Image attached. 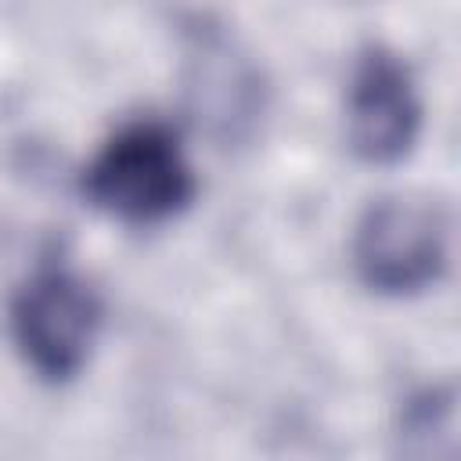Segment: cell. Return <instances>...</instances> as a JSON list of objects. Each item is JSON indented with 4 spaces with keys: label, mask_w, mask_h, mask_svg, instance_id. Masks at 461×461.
I'll use <instances>...</instances> for the list:
<instances>
[{
    "label": "cell",
    "mask_w": 461,
    "mask_h": 461,
    "mask_svg": "<svg viewBox=\"0 0 461 461\" xmlns=\"http://www.w3.org/2000/svg\"><path fill=\"white\" fill-rule=\"evenodd\" d=\"M83 198L133 227L166 223L198 194V176L180 137L158 119H137L115 130L79 173Z\"/></svg>",
    "instance_id": "obj_1"
},
{
    "label": "cell",
    "mask_w": 461,
    "mask_h": 461,
    "mask_svg": "<svg viewBox=\"0 0 461 461\" xmlns=\"http://www.w3.org/2000/svg\"><path fill=\"white\" fill-rule=\"evenodd\" d=\"M357 277L378 295H414L436 285L450 263V212L425 194H389L353 227Z\"/></svg>",
    "instance_id": "obj_2"
},
{
    "label": "cell",
    "mask_w": 461,
    "mask_h": 461,
    "mask_svg": "<svg viewBox=\"0 0 461 461\" xmlns=\"http://www.w3.org/2000/svg\"><path fill=\"white\" fill-rule=\"evenodd\" d=\"M104 306L97 288L68 267H40L11 299V339L47 382L76 378L97 342Z\"/></svg>",
    "instance_id": "obj_3"
},
{
    "label": "cell",
    "mask_w": 461,
    "mask_h": 461,
    "mask_svg": "<svg viewBox=\"0 0 461 461\" xmlns=\"http://www.w3.org/2000/svg\"><path fill=\"white\" fill-rule=\"evenodd\" d=\"M421 133V94L411 65L385 43H367L346 86V140L375 166L400 162Z\"/></svg>",
    "instance_id": "obj_4"
},
{
    "label": "cell",
    "mask_w": 461,
    "mask_h": 461,
    "mask_svg": "<svg viewBox=\"0 0 461 461\" xmlns=\"http://www.w3.org/2000/svg\"><path fill=\"white\" fill-rule=\"evenodd\" d=\"M191 97L198 112H209L216 122H249L256 115V104H263V86L252 68V61L234 47V40L220 36L216 29L194 32L191 47Z\"/></svg>",
    "instance_id": "obj_5"
},
{
    "label": "cell",
    "mask_w": 461,
    "mask_h": 461,
    "mask_svg": "<svg viewBox=\"0 0 461 461\" xmlns=\"http://www.w3.org/2000/svg\"><path fill=\"white\" fill-rule=\"evenodd\" d=\"M393 461H457V396L450 385H429L400 407Z\"/></svg>",
    "instance_id": "obj_6"
}]
</instances>
